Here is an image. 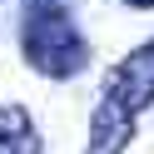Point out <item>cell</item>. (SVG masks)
Returning a JSON list of instances; mask_svg holds the SVG:
<instances>
[{
    "mask_svg": "<svg viewBox=\"0 0 154 154\" xmlns=\"http://www.w3.org/2000/svg\"><path fill=\"white\" fill-rule=\"evenodd\" d=\"M154 104V40L129 50L104 80V94L90 114V144L85 154H124V144L134 139L139 114Z\"/></svg>",
    "mask_w": 154,
    "mask_h": 154,
    "instance_id": "obj_1",
    "label": "cell"
},
{
    "mask_svg": "<svg viewBox=\"0 0 154 154\" xmlns=\"http://www.w3.org/2000/svg\"><path fill=\"white\" fill-rule=\"evenodd\" d=\"M20 45H25L30 70L50 75V80H70V75H80L85 65H90V40L80 35V25H75L60 5H50V10H30V15H25Z\"/></svg>",
    "mask_w": 154,
    "mask_h": 154,
    "instance_id": "obj_2",
    "label": "cell"
},
{
    "mask_svg": "<svg viewBox=\"0 0 154 154\" xmlns=\"http://www.w3.org/2000/svg\"><path fill=\"white\" fill-rule=\"evenodd\" d=\"M0 154H45L40 129L30 124V114H25L20 104L0 109Z\"/></svg>",
    "mask_w": 154,
    "mask_h": 154,
    "instance_id": "obj_3",
    "label": "cell"
},
{
    "mask_svg": "<svg viewBox=\"0 0 154 154\" xmlns=\"http://www.w3.org/2000/svg\"><path fill=\"white\" fill-rule=\"evenodd\" d=\"M50 5H60V0H30V10H50Z\"/></svg>",
    "mask_w": 154,
    "mask_h": 154,
    "instance_id": "obj_4",
    "label": "cell"
},
{
    "mask_svg": "<svg viewBox=\"0 0 154 154\" xmlns=\"http://www.w3.org/2000/svg\"><path fill=\"white\" fill-rule=\"evenodd\" d=\"M124 5H139V10H149V5H154V0H124Z\"/></svg>",
    "mask_w": 154,
    "mask_h": 154,
    "instance_id": "obj_5",
    "label": "cell"
}]
</instances>
